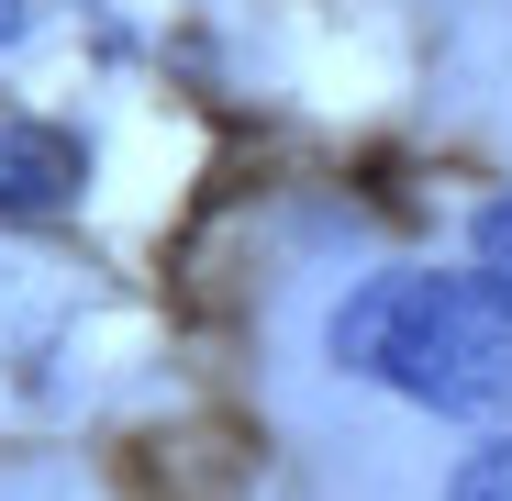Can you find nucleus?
Returning <instances> with one entry per match:
<instances>
[{
	"label": "nucleus",
	"instance_id": "nucleus-1",
	"mask_svg": "<svg viewBox=\"0 0 512 501\" xmlns=\"http://www.w3.org/2000/svg\"><path fill=\"white\" fill-rule=\"evenodd\" d=\"M323 346L412 412H512V301L479 268H379L334 301Z\"/></svg>",
	"mask_w": 512,
	"mask_h": 501
},
{
	"label": "nucleus",
	"instance_id": "nucleus-2",
	"mask_svg": "<svg viewBox=\"0 0 512 501\" xmlns=\"http://www.w3.org/2000/svg\"><path fill=\"white\" fill-rule=\"evenodd\" d=\"M78 179H90V156H78V134H67V123H34V112L0 123V223L67 212V201H78Z\"/></svg>",
	"mask_w": 512,
	"mask_h": 501
},
{
	"label": "nucleus",
	"instance_id": "nucleus-3",
	"mask_svg": "<svg viewBox=\"0 0 512 501\" xmlns=\"http://www.w3.org/2000/svg\"><path fill=\"white\" fill-rule=\"evenodd\" d=\"M468 268L512 301V190H501V201H479V223H468Z\"/></svg>",
	"mask_w": 512,
	"mask_h": 501
},
{
	"label": "nucleus",
	"instance_id": "nucleus-4",
	"mask_svg": "<svg viewBox=\"0 0 512 501\" xmlns=\"http://www.w3.org/2000/svg\"><path fill=\"white\" fill-rule=\"evenodd\" d=\"M446 501H512V435L468 446V457H457V479H446Z\"/></svg>",
	"mask_w": 512,
	"mask_h": 501
},
{
	"label": "nucleus",
	"instance_id": "nucleus-5",
	"mask_svg": "<svg viewBox=\"0 0 512 501\" xmlns=\"http://www.w3.org/2000/svg\"><path fill=\"white\" fill-rule=\"evenodd\" d=\"M23 12H34V0H0V45H12V34H23Z\"/></svg>",
	"mask_w": 512,
	"mask_h": 501
}]
</instances>
